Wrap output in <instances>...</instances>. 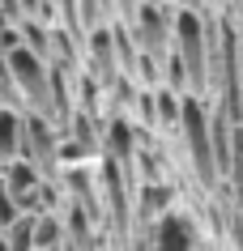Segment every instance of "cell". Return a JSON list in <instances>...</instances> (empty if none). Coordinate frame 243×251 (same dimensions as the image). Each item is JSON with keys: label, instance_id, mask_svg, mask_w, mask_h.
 Wrapping results in <instances>:
<instances>
[{"label": "cell", "instance_id": "cell-3", "mask_svg": "<svg viewBox=\"0 0 243 251\" xmlns=\"http://www.w3.org/2000/svg\"><path fill=\"white\" fill-rule=\"evenodd\" d=\"M13 158H22V111L0 106V166Z\"/></svg>", "mask_w": 243, "mask_h": 251}, {"label": "cell", "instance_id": "cell-4", "mask_svg": "<svg viewBox=\"0 0 243 251\" xmlns=\"http://www.w3.org/2000/svg\"><path fill=\"white\" fill-rule=\"evenodd\" d=\"M68 243V226L55 213H34V251H52V247H64Z\"/></svg>", "mask_w": 243, "mask_h": 251}, {"label": "cell", "instance_id": "cell-2", "mask_svg": "<svg viewBox=\"0 0 243 251\" xmlns=\"http://www.w3.org/2000/svg\"><path fill=\"white\" fill-rule=\"evenodd\" d=\"M179 128H184V141L192 149V166L201 171V179L209 183L214 179V141H209V111L196 94H184L179 98Z\"/></svg>", "mask_w": 243, "mask_h": 251}, {"label": "cell", "instance_id": "cell-9", "mask_svg": "<svg viewBox=\"0 0 243 251\" xmlns=\"http://www.w3.org/2000/svg\"><path fill=\"white\" fill-rule=\"evenodd\" d=\"M0 251H9V247H4V238H0Z\"/></svg>", "mask_w": 243, "mask_h": 251}, {"label": "cell", "instance_id": "cell-6", "mask_svg": "<svg viewBox=\"0 0 243 251\" xmlns=\"http://www.w3.org/2000/svg\"><path fill=\"white\" fill-rule=\"evenodd\" d=\"M17 213H22V209H17V200L9 196L4 187H0V234H4V230H9V226L17 222Z\"/></svg>", "mask_w": 243, "mask_h": 251}, {"label": "cell", "instance_id": "cell-7", "mask_svg": "<svg viewBox=\"0 0 243 251\" xmlns=\"http://www.w3.org/2000/svg\"><path fill=\"white\" fill-rule=\"evenodd\" d=\"M166 200H171V192H166V187H145V196H141V209H149V213H162V204H166Z\"/></svg>", "mask_w": 243, "mask_h": 251}, {"label": "cell", "instance_id": "cell-8", "mask_svg": "<svg viewBox=\"0 0 243 251\" xmlns=\"http://www.w3.org/2000/svg\"><path fill=\"white\" fill-rule=\"evenodd\" d=\"M179 4H184V9H196V4H205V0H179Z\"/></svg>", "mask_w": 243, "mask_h": 251}, {"label": "cell", "instance_id": "cell-5", "mask_svg": "<svg viewBox=\"0 0 243 251\" xmlns=\"http://www.w3.org/2000/svg\"><path fill=\"white\" fill-rule=\"evenodd\" d=\"M4 247L9 251H34V213H17V222L4 230Z\"/></svg>", "mask_w": 243, "mask_h": 251}, {"label": "cell", "instance_id": "cell-1", "mask_svg": "<svg viewBox=\"0 0 243 251\" xmlns=\"http://www.w3.org/2000/svg\"><path fill=\"white\" fill-rule=\"evenodd\" d=\"M171 55L184 68L188 94L205 98V90H209V39H205L201 9H184L179 4L175 13H171Z\"/></svg>", "mask_w": 243, "mask_h": 251}]
</instances>
